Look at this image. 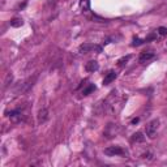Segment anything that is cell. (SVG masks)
<instances>
[{"instance_id":"obj_1","label":"cell","mask_w":167,"mask_h":167,"mask_svg":"<svg viewBox=\"0 0 167 167\" xmlns=\"http://www.w3.org/2000/svg\"><path fill=\"white\" fill-rule=\"evenodd\" d=\"M158 125H159V122L157 119L155 120H151L150 123L146 125V129H145V133L149 138H154L155 134H157V129H158Z\"/></svg>"},{"instance_id":"obj_2","label":"cell","mask_w":167,"mask_h":167,"mask_svg":"<svg viewBox=\"0 0 167 167\" xmlns=\"http://www.w3.org/2000/svg\"><path fill=\"white\" fill-rule=\"evenodd\" d=\"M79 51L81 54H86V52H91V51H97V52H102V47L98 45H91V43H84L79 47Z\"/></svg>"},{"instance_id":"obj_3","label":"cell","mask_w":167,"mask_h":167,"mask_svg":"<svg viewBox=\"0 0 167 167\" xmlns=\"http://www.w3.org/2000/svg\"><path fill=\"white\" fill-rule=\"evenodd\" d=\"M105 154L108 157H115V155H123L124 150L120 146H108L105 149Z\"/></svg>"},{"instance_id":"obj_4","label":"cell","mask_w":167,"mask_h":167,"mask_svg":"<svg viewBox=\"0 0 167 167\" xmlns=\"http://www.w3.org/2000/svg\"><path fill=\"white\" fill-rule=\"evenodd\" d=\"M8 116H9V119L12 120L13 123H21V122H25L24 115L21 114V111H19V110H13V111L8 112Z\"/></svg>"},{"instance_id":"obj_5","label":"cell","mask_w":167,"mask_h":167,"mask_svg":"<svg viewBox=\"0 0 167 167\" xmlns=\"http://www.w3.org/2000/svg\"><path fill=\"white\" fill-rule=\"evenodd\" d=\"M85 69H86V72L94 73V72H97V71L99 69V64H98V62H95V60H90V62L86 63Z\"/></svg>"},{"instance_id":"obj_6","label":"cell","mask_w":167,"mask_h":167,"mask_svg":"<svg viewBox=\"0 0 167 167\" xmlns=\"http://www.w3.org/2000/svg\"><path fill=\"white\" fill-rule=\"evenodd\" d=\"M115 79H116V72L115 71H110V72L105 76V79H103V85L111 84L112 81H115Z\"/></svg>"},{"instance_id":"obj_7","label":"cell","mask_w":167,"mask_h":167,"mask_svg":"<svg viewBox=\"0 0 167 167\" xmlns=\"http://www.w3.org/2000/svg\"><path fill=\"white\" fill-rule=\"evenodd\" d=\"M131 141H132V143L134 144H138V143H144L145 141V136H144V133L143 132H136L132 136V138H131Z\"/></svg>"},{"instance_id":"obj_8","label":"cell","mask_w":167,"mask_h":167,"mask_svg":"<svg viewBox=\"0 0 167 167\" xmlns=\"http://www.w3.org/2000/svg\"><path fill=\"white\" fill-rule=\"evenodd\" d=\"M151 59H154V54H151V52H143V54L140 55V58H138L140 63H146Z\"/></svg>"},{"instance_id":"obj_9","label":"cell","mask_w":167,"mask_h":167,"mask_svg":"<svg viewBox=\"0 0 167 167\" xmlns=\"http://www.w3.org/2000/svg\"><path fill=\"white\" fill-rule=\"evenodd\" d=\"M48 118V111L47 108H42L39 112H38V122L39 123H45Z\"/></svg>"},{"instance_id":"obj_10","label":"cell","mask_w":167,"mask_h":167,"mask_svg":"<svg viewBox=\"0 0 167 167\" xmlns=\"http://www.w3.org/2000/svg\"><path fill=\"white\" fill-rule=\"evenodd\" d=\"M24 25V21L19 19V17H15V19L10 20V26L12 27H21Z\"/></svg>"},{"instance_id":"obj_11","label":"cell","mask_w":167,"mask_h":167,"mask_svg":"<svg viewBox=\"0 0 167 167\" xmlns=\"http://www.w3.org/2000/svg\"><path fill=\"white\" fill-rule=\"evenodd\" d=\"M80 7L84 12H88L90 9V0H80Z\"/></svg>"},{"instance_id":"obj_12","label":"cell","mask_w":167,"mask_h":167,"mask_svg":"<svg viewBox=\"0 0 167 167\" xmlns=\"http://www.w3.org/2000/svg\"><path fill=\"white\" fill-rule=\"evenodd\" d=\"M94 90H95V85L94 84H89L88 86L82 90V95H89L90 93H93Z\"/></svg>"},{"instance_id":"obj_13","label":"cell","mask_w":167,"mask_h":167,"mask_svg":"<svg viewBox=\"0 0 167 167\" xmlns=\"http://www.w3.org/2000/svg\"><path fill=\"white\" fill-rule=\"evenodd\" d=\"M157 31H158L159 35H162V37L163 35H167V27H165V26H159Z\"/></svg>"},{"instance_id":"obj_14","label":"cell","mask_w":167,"mask_h":167,"mask_svg":"<svg viewBox=\"0 0 167 167\" xmlns=\"http://www.w3.org/2000/svg\"><path fill=\"white\" fill-rule=\"evenodd\" d=\"M145 42V39H140V38H134L133 39V43H132V46H134V47H136V46H141Z\"/></svg>"},{"instance_id":"obj_15","label":"cell","mask_w":167,"mask_h":167,"mask_svg":"<svg viewBox=\"0 0 167 167\" xmlns=\"http://www.w3.org/2000/svg\"><path fill=\"white\" fill-rule=\"evenodd\" d=\"M131 59V55H128V56H124V58H122V59H120L119 60V65H124V64H127V62H128V60H129Z\"/></svg>"},{"instance_id":"obj_16","label":"cell","mask_w":167,"mask_h":167,"mask_svg":"<svg viewBox=\"0 0 167 167\" xmlns=\"http://www.w3.org/2000/svg\"><path fill=\"white\" fill-rule=\"evenodd\" d=\"M138 122H140V119H138V118H134V119L132 120V124H137Z\"/></svg>"}]
</instances>
